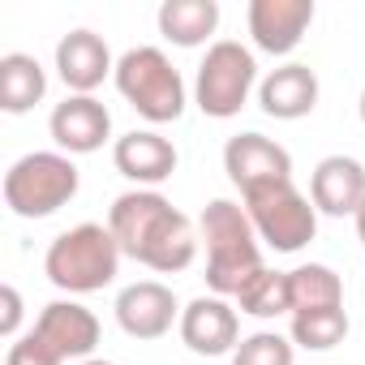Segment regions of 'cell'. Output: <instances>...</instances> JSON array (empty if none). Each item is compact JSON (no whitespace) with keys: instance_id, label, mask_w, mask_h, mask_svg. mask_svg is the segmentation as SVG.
<instances>
[{"instance_id":"cell-3","label":"cell","mask_w":365,"mask_h":365,"mask_svg":"<svg viewBox=\"0 0 365 365\" xmlns=\"http://www.w3.org/2000/svg\"><path fill=\"white\" fill-rule=\"evenodd\" d=\"M120 258L125 254L108 224H78L48 245L43 275L69 297H86V292H103L120 275Z\"/></svg>"},{"instance_id":"cell-19","label":"cell","mask_w":365,"mask_h":365,"mask_svg":"<svg viewBox=\"0 0 365 365\" xmlns=\"http://www.w3.org/2000/svg\"><path fill=\"white\" fill-rule=\"evenodd\" d=\"M48 95V73L31 52H9L0 56V108L9 116L31 112Z\"/></svg>"},{"instance_id":"cell-11","label":"cell","mask_w":365,"mask_h":365,"mask_svg":"<svg viewBox=\"0 0 365 365\" xmlns=\"http://www.w3.org/2000/svg\"><path fill=\"white\" fill-rule=\"evenodd\" d=\"M180 344L198 356H232L241 344V318L228 305V297H194L180 309Z\"/></svg>"},{"instance_id":"cell-9","label":"cell","mask_w":365,"mask_h":365,"mask_svg":"<svg viewBox=\"0 0 365 365\" xmlns=\"http://www.w3.org/2000/svg\"><path fill=\"white\" fill-rule=\"evenodd\" d=\"M116 322L129 339H163L172 327H180V301L159 279H138L116 292Z\"/></svg>"},{"instance_id":"cell-14","label":"cell","mask_w":365,"mask_h":365,"mask_svg":"<svg viewBox=\"0 0 365 365\" xmlns=\"http://www.w3.org/2000/svg\"><path fill=\"white\" fill-rule=\"evenodd\" d=\"M112 163H116V172L125 180H133L138 190H155L176 172L180 155L159 129H133V133H120L112 142Z\"/></svg>"},{"instance_id":"cell-4","label":"cell","mask_w":365,"mask_h":365,"mask_svg":"<svg viewBox=\"0 0 365 365\" xmlns=\"http://www.w3.org/2000/svg\"><path fill=\"white\" fill-rule=\"evenodd\" d=\"M120 99L150 125H172L185 116V103H190V91H185V78L180 69L168 61L163 48H129L120 61H116V73H112Z\"/></svg>"},{"instance_id":"cell-22","label":"cell","mask_w":365,"mask_h":365,"mask_svg":"<svg viewBox=\"0 0 365 365\" xmlns=\"http://www.w3.org/2000/svg\"><path fill=\"white\" fill-rule=\"evenodd\" d=\"M237 305H241V314H250V318H279V314H292V309H288V271L262 267V271L237 292Z\"/></svg>"},{"instance_id":"cell-16","label":"cell","mask_w":365,"mask_h":365,"mask_svg":"<svg viewBox=\"0 0 365 365\" xmlns=\"http://www.w3.org/2000/svg\"><path fill=\"white\" fill-rule=\"evenodd\" d=\"M309 202L318 207V215H356L365 202V163L352 155L318 159L309 176Z\"/></svg>"},{"instance_id":"cell-10","label":"cell","mask_w":365,"mask_h":365,"mask_svg":"<svg viewBox=\"0 0 365 365\" xmlns=\"http://www.w3.org/2000/svg\"><path fill=\"white\" fill-rule=\"evenodd\" d=\"M61 361H91L95 356V348H99V335H103V327H99V318H95V309H86L82 301H48L43 309H39V318H35V327H31Z\"/></svg>"},{"instance_id":"cell-17","label":"cell","mask_w":365,"mask_h":365,"mask_svg":"<svg viewBox=\"0 0 365 365\" xmlns=\"http://www.w3.org/2000/svg\"><path fill=\"white\" fill-rule=\"evenodd\" d=\"M318 73L301 61H288L279 69H271L262 82H258V108L275 120H301L318 108Z\"/></svg>"},{"instance_id":"cell-12","label":"cell","mask_w":365,"mask_h":365,"mask_svg":"<svg viewBox=\"0 0 365 365\" xmlns=\"http://www.w3.org/2000/svg\"><path fill=\"white\" fill-rule=\"evenodd\" d=\"M48 133H52L56 150H65L69 159L95 155L112 138V112L95 95H65V103H56L48 116Z\"/></svg>"},{"instance_id":"cell-5","label":"cell","mask_w":365,"mask_h":365,"mask_svg":"<svg viewBox=\"0 0 365 365\" xmlns=\"http://www.w3.org/2000/svg\"><path fill=\"white\" fill-rule=\"evenodd\" d=\"M78 163L65 150H31L5 172V207L22 220H48L78 198Z\"/></svg>"},{"instance_id":"cell-27","label":"cell","mask_w":365,"mask_h":365,"mask_svg":"<svg viewBox=\"0 0 365 365\" xmlns=\"http://www.w3.org/2000/svg\"><path fill=\"white\" fill-rule=\"evenodd\" d=\"M78 365H112V361H103V356H91V361H78Z\"/></svg>"},{"instance_id":"cell-21","label":"cell","mask_w":365,"mask_h":365,"mask_svg":"<svg viewBox=\"0 0 365 365\" xmlns=\"http://www.w3.org/2000/svg\"><path fill=\"white\" fill-rule=\"evenodd\" d=\"M352 331L348 322V309L344 305H327V309H305V314H292V327H288V339L305 352H331L335 344H344Z\"/></svg>"},{"instance_id":"cell-28","label":"cell","mask_w":365,"mask_h":365,"mask_svg":"<svg viewBox=\"0 0 365 365\" xmlns=\"http://www.w3.org/2000/svg\"><path fill=\"white\" fill-rule=\"evenodd\" d=\"M356 112H361V125H365V91H361V103H356Z\"/></svg>"},{"instance_id":"cell-1","label":"cell","mask_w":365,"mask_h":365,"mask_svg":"<svg viewBox=\"0 0 365 365\" xmlns=\"http://www.w3.org/2000/svg\"><path fill=\"white\" fill-rule=\"evenodd\" d=\"M108 228H112L125 258H133V262H142L159 275H180L198 258V228L159 190L120 194L108 211Z\"/></svg>"},{"instance_id":"cell-24","label":"cell","mask_w":365,"mask_h":365,"mask_svg":"<svg viewBox=\"0 0 365 365\" xmlns=\"http://www.w3.org/2000/svg\"><path fill=\"white\" fill-rule=\"evenodd\" d=\"M5 365H65L35 331H22L14 344H9V352H5Z\"/></svg>"},{"instance_id":"cell-6","label":"cell","mask_w":365,"mask_h":365,"mask_svg":"<svg viewBox=\"0 0 365 365\" xmlns=\"http://www.w3.org/2000/svg\"><path fill=\"white\" fill-rule=\"evenodd\" d=\"M258 61L245 43L237 39H215L198 65V78H194V103L202 108V116L211 120H232L250 95L258 91Z\"/></svg>"},{"instance_id":"cell-15","label":"cell","mask_w":365,"mask_h":365,"mask_svg":"<svg viewBox=\"0 0 365 365\" xmlns=\"http://www.w3.org/2000/svg\"><path fill=\"white\" fill-rule=\"evenodd\" d=\"M56 73L69 86V95H95L103 86V78L116 73V61H112L103 35L78 26L56 43Z\"/></svg>"},{"instance_id":"cell-8","label":"cell","mask_w":365,"mask_h":365,"mask_svg":"<svg viewBox=\"0 0 365 365\" xmlns=\"http://www.w3.org/2000/svg\"><path fill=\"white\" fill-rule=\"evenodd\" d=\"M224 172L245 198L254 190L292 180V155L279 142H271L267 133H237L224 142Z\"/></svg>"},{"instance_id":"cell-23","label":"cell","mask_w":365,"mask_h":365,"mask_svg":"<svg viewBox=\"0 0 365 365\" xmlns=\"http://www.w3.org/2000/svg\"><path fill=\"white\" fill-rule=\"evenodd\" d=\"M232 365H297V344L279 331H254L237 344Z\"/></svg>"},{"instance_id":"cell-25","label":"cell","mask_w":365,"mask_h":365,"mask_svg":"<svg viewBox=\"0 0 365 365\" xmlns=\"http://www.w3.org/2000/svg\"><path fill=\"white\" fill-rule=\"evenodd\" d=\"M0 305H5V314H0V335L18 339L22 335V292L14 284H5V288H0Z\"/></svg>"},{"instance_id":"cell-13","label":"cell","mask_w":365,"mask_h":365,"mask_svg":"<svg viewBox=\"0 0 365 365\" xmlns=\"http://www.w3.org/2000/svg\"><path fill=\"white\" fill-rule=\"evenodd\" d=\"M309 22H314V0H254L250 5V39L267 56L297 52Z\"/></svg>"},{"instance_id":"cell-20","label":"cell","mask_w":365,"mask_h":365,"mask_svg":"<svg viewBox=\"0 0 365 365\" xmlns=\"http://www.w3.org/2000/svg\"><path fill=\"white\" fill-rule=\"evenodd\" d=\"M327 305H344V279L327 262L292 267L288 271V309L305 314V309H327Z\"/></svg>"},{"instance_id":"cell-7","label":"cell","mask_w":365,"mask_h":365,"mask_svg":"<svg viewBox=\"0 0 365 365\" xmlns=\"http://www.w3.org/2000/svg\"><path fill=\"white\" fill-rule=\"evenodd\" d=\"M245 215H250L258 241L271 245L275 254H297L318 237V207L292 180L245 194Z\"/></svg>"},{"instance_id":"cell-26","label":"cell","mask_w":365,"mask_h":365,"mask_svg":"<svg viewBox=\"0 0 365 365\" xmlns=\"http://www.w3.org/2000/svg\"><path fill=\"white\" fill-rule=\"evenodd\" d=\"M352 220H356V241H361V245H365V202H361V211H356V215H352Z\"/></svg>"},{"instance_id":"cell-2","label":"cell","mask_w":365,"mask_h":365,"mask_svg":"<svg viewBox=\"0 0 365 365\" xmlns=\"http://www.w3.org/2000/svg\"><path fill=\"white\" fill-rule=\"evenodd\" d=\"M198 241H207V288L215 297H237L262 271V241L232 198H211L202 207Z\"/></svg>"},{"instance_id":"cell-18","label":"cell","mask_w":365,"mask_h":365,"mask_svg":"<svg viewBox=\"0 0 365 365\" xmlns=\"http://www.w3.org/2000/svg\"><path fill=\"white\" fill-rule=\"evenodd\" d=\"M159 35L176 48H202L220 31V0H163L159 14Z\"/></svg>"}]
</instances>
